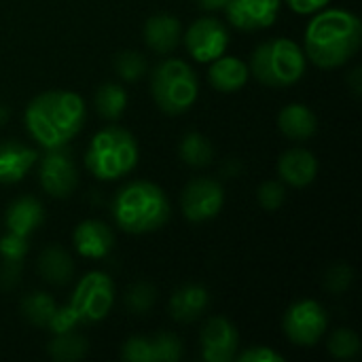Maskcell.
<instances>
[{
  "label": "cell",
  "instance_id": "cell-6",
  "mask_svg": "<svg viewBox=\"0 0 362 362\" xmlns=\"http://www.w3.org/2000/svg\"><path fill=\"white\" fill-rule=\"evenodd\" d=\"M151 93L155 104L168 115L187 112L199 93L195 70L182 59H163L151 76Z\"/></svg>",
  "mask_w": 362,
  "mask_h": 362
},
{
  "label": "cell",
  "instance_id": "cell-10",
  "mask_svg": "<svg viewBox=\"0 0 362 362\" xmlns=\"http://www.w3.org/2000/svg\"><path fill=\"white\" fill-rule=\"evenodd\" d=\"M225 204L223 187L212 178H195L182 191V214L191 223H206L214 218Z\"/></svg>",
  "mask_w": 362,
  "mask_h": 362
},
{
  "label": "cell",
  "instance_id": "cell-19",
  "mask_svg": "<svg viewBox=\"0 0 362 362\" xmlns=\"http://www.w3.org/2000/svg\"><path fill=\"white\" fill-rule=\"evenodd\" d=\"M210 305V295L199 284H185L170 297V316L178 322L197 320Z\"/></svg>",
  "mask_w": 362,
  "mask_h": 362
},
{
  "label": "cell",
  "instance_id": "cell-14",
  "mask_svg": "<svg viewBox=\"0 0 362 362\" xmlns=\"http://www.w3.org/2000/svg\"><path fill=\"white\" fill-rule=\"evenodd\" d=\"M38 161V151L19 142V140H4L0 142V185H15L19 182L32 165Z\"/></svg>",
  "mask_w": 362,
  "mask_h": 362
},
{
  "label": "cell",
  "instance_id": "cell-4",
  "mask_svg": "<svg viewBox=\"0 0 362 362\" xmlns=\"http://www.w3.org/2000/svg\"><path fill=\"white\" fill-rule=\"evenodd\" d=\"M138 155L140 148L136 138L119 125H108L91 138L85 168L98 180H117L136 168Z\"/></svg>",
  "mask_w": 362,
  "mask_h": 362
},
{
  "label": "cell",
  "instance_id": "cell-39",
  "mask_svg": "<svg viewBox=\"0 0 362 362\" xmlns=\"http://www.w3.org/2000/svg\"><path fill=\"white\" fill-rule=\"evenodd\" d=\"M197 2H199V6L204 11H221V8L227 6L229 0H197Z\"/></svg>",
  "mask_w": 362,
  "mask_h": 362
},
{
  "label": "cell",
  "instance_id": "cell-29",
  "mask_svg": "<svg viewBox=\"0 0 362 362\" xmlns=\"http://www.w3.org/2000/svg\"><path fill=\"white\" fill-rule=\"evenodd\" d=\"M155 299H157V291L148 282H136L125 295V303L134 314H146L155 305Z\"/></svg>",
  "mask_w": 362,
  "mask_h": 362
},
{
  "label": "cell",
  "instance_id": "cell-18",
  "mask_svg": "<svg viewBox=\"0 0 362 362\" xmlns=\"http://www.w3.org/2000/svg\"><path fill=\"white\" fill-rule=\"evenodd\" d=\"M45 221V210L42 204L36 197L23 195L17 197L4 214V225L11 233L23 235L28 238L30 233L36 231V227H40V223Z\"/></svg>",
  "mask_w": 362,
  "mask_h": 362
},
{
  "label": "cell",
  "instance_id": "cell-1",
  "mask_svg": "<svg viewBox=\"0 0 362 362\" xmlns=\"http://www.w3.org/2000/svg\"><path fill=\"white\" fill-rule=\"evenodd\" d=\"M87 108L78 93L53 89L36 95L25 108V127L42 148L66 146L85 125Z\"/></svg>",
  "mask_w": 362,
  "mask_h": 362
},
{
  "label": "cell",
  "instance_id": "cell-3",
  "mask_svg": "<svg viewBox=\"0 0 362 362\" xmlns=\"http://www.w3.org/2000/svg\"><path fill=\"white\" fill-rule=\"evenodd\" d=\"M170 199L161 187L148 180H134L125 185L112 202V218L134 235L153 233L170 221Z\"/></svg>",
  "mask_w": 362,
  "mask_h": 362
},
{
  "label": "cell",
  "instance_id": "cell-12",
  "mask_svg": "<svg viewBox=\"0 0 362 362\" xmlns=\"http://www.w3.org/2000/svg\"><path fill=\"white\" fill-rule=\"evenodd\" d=\"M202 358L206 362H231L235 361L240 348V335L233 322L227 318H210L199 335Z\"/></svg>",
  "mask_w": 362,
  "mask_h": 362
},
{
  "label": "cell",
  "instance_id": "cell-27",
  "mask_svg": "<svg viewBox=\"0 0 362 362\" xmlns=\"http://www.w3.org/2000/svg\"><path fill=\"white\" fill-rule=\"evenodd\" d=\"M329 352L339 358V361H348L354 358L361 352V339L354 331L350 329H339L331 335L329 339Z\"/></svg>",
  "mask_w": 362,
  "mask_h": 362
},
{
  "label": "cell",
  "instance_id": "cell-28",
  "mask_svg": "<svg viewBox=\"0 0 362 362\" xmlns=\"http://www.w3.org/2000/svg\"><path fill=\"white\" fill-rule=\"evenodd\" d=\"M115 70L117 74L125 81V83H134L138 81L144 70H146V62L140 53L136 51H123L115 57Z\"/></svg>",
  "mask_w": 362,
  "mask_h": 362
},
{
  "label": "cell",
  "instance_id": "cell-35",
  "mask_svg": "<svg viewBox=\"0 0 362 362\" xmlns=\"http://www.w3.org/2000/svg\"><path fill=\"white\" fill-rule=\"evenodd\" d=\"M350 284H352V269H350V267H346V265H335V267L329 269L325 286H327L331 293L339 295V293L348 291Z\"/></svg>",
  "mask_w": 362,
  "mask_h": 362
},
{
  "label": "cell",
  "instance_id": "cell-26",
  "mask_svg": "<svg viewBox=\"0 0 362 362\" xmlns=\"http://www.w3.org/2000/svg\"><path fill=\"white\" fill-rule=\"evenodd\" d=\"M55 308L57 305H55L53 297L47 293H40V291H34L21 299V314L34 327H47Z\"/></svg>",
  "mask_w": 362,
  "mask_h": 362
},
{
  "label": "cell",
  "instance_id": "cell-30",
  "mask_svg": "<svg viewBox=\"0 0 362 362\" xmlns=\"http://www.w3.org/2000/svg\"><path fill=\"white\" fill-rule=\"evenodd\" d=\"M121 358L127 362H155L153 337H129L121 348Z\"/></svg>",
  "mask_w": 362,
  "mask_h": 362
},
{
  "label": "cell",
  "instance_id": "cell-40",
  "mask_svg": "<svg viewBox=\"0 0 362 362\" xmlns=\"http://www.w3.org/2000/svg\"><path fill=\"white\" fill-rule=\"evenodd\" d=\"M358 78H361V68H356V70L352 72V87H354V91H356V93L361 91V83H358Z\"/></svg>",
  "mask_w": 362,
  "mask_h": 362
},
{
  "label": "cell",
  "instance_id": "cell-16",
  "mask_svg": "<svg viewBox=\"0 0 362 362\" xmlns=\"http://www.w3.org/2000/svg\"><path fill=\"white\" fill-rule=\"evenodd\" d=\"M278 174H280L282 182H286L295 189H303L316 180L318 159L314 153H310L305 148H291L278 159Z\"/></svg>",
  "mask_w": 362,
  "mask_h": 362
},
{
  "label": "cell",
  "instance_id": "cell-37",
  "mask_svg": "<svg viewBox=\"0 0 362 362\" xmlns=\"http://www.w3.org/2000/svg\"><path fill=\"white\" fill-rule=\"evenodd\" d=\"M21 274V261H4L0 263V286L2 288H13L19 280Z\"/></svg>",
  "mask_w": 362,
  "mask_h": 362
},
{
  "label": "cell",
  "instance_id": "cell-8",
  "mask_svg": "<svg viewBox=\"0 0 362 362\" xmlns=\"http://www.w3.org/2000/svg\"><path fill=\"white\" fill-rule=\"evenodd\" d=\"M282 325L288 341L301 348H310L325 337L329 329V314L318 301L303 299L286 310Z\"/></svg>",
  "mask_w": 362,
  "mask_h": 362
},
{
  "label": "cell",
  "instance_id": "cell-34",
  "mask_svg": "<svg viewBox=\"0 0 362 362\" xmlns=\"http://www.w3.org/2000/svg\"><path fill=\"white\" fill-rule=\"evenodd\" d=\"M76 325H81V320H78L76 312H74V310L70 308V303H68V305H64V308H55V312H53V316H51L47 329H49L53 335H59V333H70V331H74Z\"/></svg>",
  "mask_w": 362,
  "mask_h": 362
},
{
  "label": "cell",
  "instance_id": "cell-33",
  "mask_svg": "<svg viewBox=\"0 0 362 362\" xmlns=\"http://www.w3.org/2000/svg\"><path fill=\"white\" fill-rule=\"evenodd\" d=\"M25 255H28V238L11 231L0 238V257L4 261H23Z\"/></svg>",
  "mask_w": 362,
  "mask_h": 362
},
{
  "label": "cell",
  "instance_id": "cell-13",
  "mask_svg": "<svg viewBox=\"0 0 362 362\" xmlns=\"http://www.w3.org/2000/svg\"><path fill=\"white\" fill-rule=\"evenodd\" d=\"M282 0H229L225 11L231 25L255 32L269 28L280 15Z\"/></svg>",
  "mask_w": 362,
  "mask_h": 362
},
{
  "label": "cell",
  "instance_id": "cell-25",
  "mask_svg": "<svg viewBox=\"0 0 362 362\" xmlns=\"http://www.w3.org/2000/svg\"><path fill=\"white\" fill-rule=\"evenodd\" d=\"M87 348L89 346L83 335H76L74 331L59 333V335H53V339L49 344V356L59 362L81 361V358H85Z\"/></svg>",
  "mask_w": 362,
  "mask_h": 362
},
{
  "label": "cell",
  "instance_id": "cell-11",
  "mask_svg": "<svg viewBox=\"0 0 362 362\" xmlns=\"http://www.w3.org/2000/svg\"><path fill=\"white\" fill-rule=\"evenodd\" d=\"M187 51L197 62H212L221 55H225L229 47V32L225 23H221L214 17H202L197 19L185 34Z\"/></svg>",
  "mask_w": 362,
  "mask_h": 362
},
{
  "label": "cell",
  "instance_id": "cell-32",
  "mask_svg": "<svg viewBox=\"0 0 362 362\" xmlns=\"http://www.w3.org/2000/svg\"><path fill=\"white\" fill-rule=\"evenodd\" d=\"M257 199H259V204H261L267 212H274V210H278V208L284 204V199H286V189H284V185L278 182V180H267V182H263V185L259 187Z\"/></svg>",
  "mask_w": 362,
  "mask_h": 362
},
{
  "label": "cell",
  "instance_id": "cell-36",
  "mask_svg": "<svg viewBox=\"0 0 362 362\" xmlns=\"http://www.w3.org/2000/svg\"><path fill=\"white\" fill-rule=\"evenodd\" d=\"M238 362H282L284 356L278 354L276 350L267 348V346H252L248 350H244L242 354H235Z\"/></svg>",
  "mask_w": 362,
  "mask_h": 362
},
{
  "label": "cell",
  "instance_id": "cell-17",
  "mask_svg": "<svg viewBox=\"0 0 362 362\" xmlns=\"http://www.w3.org/2000/svg\"><path fill=\"white\" fill-rule=\"evenodd\" d=\"M248 76H250V70H248V66L240 57L221 55V57L210 62L208 81L221 93H235V91H240L246 85Z\"/></svg>",
  "mask_w": 362,
  "mask_h": 362
},
{
  "label": "cell",
  "instance_id": "cell-9",
  "mask_svg": "<svg viewBox=\"0 0 362 362\" xmlns=\"http://www.w3.org/2000/svg\"><path fill=\"white\" fill-rule=\"evenodd\" d=\"M38 182L51 197H68L78 185V172L72 153L66 146L47 148L38 165Z\"/></svg>",
  "mask_w": 362,
  "mask_h": 362
},
{
  "label": "cell",
  "instance_id": "cell-41",
  "mask_svg": "<svg viewBox=\"0 0 362 362\" xmlns=\"http://www.w3.org/2000/svg\"><path fill=\"white\" fill-rule=\"evenodd\" d=\"M8 119V110L4 106H0V123H4Z\"/></svg>",
  "mask_w": 362,
  "mask_h": 362
},
{
  "label": "cell",
  "instance_id": "cell-23",
  "mask_svg": "<svg viewBox=\"0 0 362 362\" xmlns=\"http://www.w3.org/2000/svg\"><path fill=\"white\" fill-rule=\"evenodd\" d=\"M127 106V93L117 83H104L95 91V108L106 121H117Z\"/></svg>",
  "mask_w": 362,
  "mask_h": 362
},
{
  "label": "cell",
  "instance_id": "cell-38",
  "mask_svg": "<svg viewBox=\"0 0 362 362\" xmlns=\"http://www.w3.org/2000/svg\"><path fill=\"white\" fill-rule=\"evenodd\" d=\"M284 2L299 15H312L322 11L331 0H284Z\"/></svg>",
  "mask_w": 362,
  "mask_h": 362
},
{
  "label": "cell",
  "instance_id": "cell-21",
  "mask_svg": "<svg viewBox=\"0 0 362 362\" xmlns=\"http://www.w3.org/2000/svg\"><path fill=\"white\" fill-rule=\"evenodd\" d=\"M280 132L291 140H308L316 134L318 121L310 106L305 104H288L278 115Z\"/></svg>",
  "mask_w": 362,
  "mask_h": 362
},
{
  "label": "cell",
  "instance_id": "cell-22",
  "mask_svg": "<svg viewBox=\"0 0 362 362\" xmlns=\"http://www.w3.org/2000/svg\"><path fill=\"white\" fill-rule=\"evenodd\" d=\"M38 274L45 278V282L53 286H64L74 276V261L64 248L49 246L38 257Z\"/></svg>",
  "mask_w": 362,
  "mask_h": 362
},
{
  "label": "cell",
  "instance_id": "cell-7",
  "mask_svg": "<svg viewBox=\"0 0 362 362\" xmlns=\"http://www.w3.org/2000/svg\"><path fill=\"white\" fill-rule=\"evenodd\" d=\"M115 303V284L104 272H89L83 276L70 297V308L76 312L81 325H93L108 316Z\"/></svg>",
  "mask_w": 362,
  "mask_h": 362
},
{
  "label": "cell",
  "instance_id": "cell-20",
  "mask_svg": "<svg viewBox=\"0 0 362 362\" xmlns=\"http://www.w3.org/2000/svg\"><path fill=\"white\" fill-rule=\"evenodd\" d=\"M144 40L155 53H170L180 42V21L174 15H153L144 23Z\"/></svg>",
  "mask_w": 362,
  "mask_h": 362
},
{
  "label": "cell",
  "instance_id": "cell-5",
  "mask_svg": "<svg viewBox=\"0 0 362 362\" xmlns=\"http://www.w3.org/2000/svg\"><path fill=\"white\" fill-rule=\"evenodd\" d=\"M248 70L267 87H288L303 76L305 53L291 38H272L255 49Z\"/></svg>",
  "mask_w": 362,
  "mask_h": 362
},
{
  "label": "cell",
  "instance_id": "cell-31",
  "mask_svg": "<svg viewBox=\"0 0 362 362\" xmlns=\"http://www.w3.org/2000/svg\"><path fill=\"white\" fill-rule=\"evenodd\" d=\"M153 346H155V362H174L182 358V344L172 333L153 335Z\"/></svg>",
  "mask_w": 362,
  "mask_h": 362
},
{
  "label": "cell",
  "instance_id": "cell-15",
  "mask_svg": "<svg viewBox=\"0 0 362 362\" xmlns=\"http://www.w3.org/2000/svg\"><path fill=\"white\" fill-rule=\"evenodd\" d=\"M72 240H74V248L81 257L85 259H104L110 255L112 250V244H115V235L110 231V227L102 221H83L74 233H72Z\"/></svg>",
  "mask_w": 362,
  "mask_h": 362
},
{
  "label": "cell",
  "instance_id": "cell-24",
  "mask_svg": "<svg viewBox=\"0 0 362 362\" xmlns=\"http://www.w3.org/2000/svg\"><path fill=\"white\" fill-rule=\"evenodd\" d=\"M178 153H180V159L191 168H206L214 157V148H212L210 140L197 132H189L180 140Z\"/></svg>",
  "mask_w": 362,
  "mask_h": 362
},
{
  "label": "cell",
  "instance_id": "cell-2",
  "mask_svg": "<svg viewBox=\"0 0 362 362\" xmlns=\"http://www.w3.org/2000/svg\"><path fill=\"white\" fill-rule=\"evenodd\" d=\"M305 57L318 68H339L362 45L361 19L344 8H322L305 28Z\"/></svg>",
  "mask_w": 362,
  "mask_h": 362
}]
</instances>
